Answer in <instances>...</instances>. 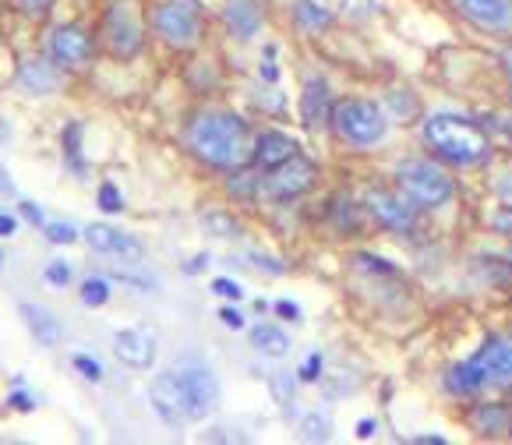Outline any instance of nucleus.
<instances>
[{
	"instance_id": "a211bd4d",
	"label": "nucleus",
	"mask_w": 512,
	"mask_h": 445,
	"mask_svg": "<svg viewBox=\"0 0 512 445\" xmlns=\"http://www.w3.org/2000/svg\"><path fill=\"white\" fill-rule=\"evenodd\" d=\"M332 106H336V99H332V89L325 78H308L301 89V124L308 131H318L325 128V124L332 121Z\"/></svg>"
},
{
	"instance_id": "37998d69",
	"label": "nucleus",
	"mask_w": 512,
	"mask_h": 445,
	"mask_svg": "<svg viewBox=\"0 0 512 445\" xmlns=\"http://www.w3.org/2000/svg\"><path fill=\"white\" fill-rule=\"evenodd\" d=\"M251 265H255V269H262V272H269V276H283V269H287V265H279L276 258H269V255H262V251H251Z\"/></svg>"
},
{
	"instance_id": "aec40b11",
	"label": "nucleus",
	"mask_w": 512,
	"mask_h": 445,
	"mask_svg": "<svg viewBox=\"0 0 512 445\" xmlns=\"http://www.w3.org/2000/svg\"><path fill=\"white\" fill-rule=\"evenodd\" d=\"M18 315H22L25 329L36 336V343H43V347H50V350L64 343V322L53 315L50 308H43V304H32V301H22V304H18Z\"/></svg>"
},
{
	"instance_id": "bb28decb",
	"label": "nucleus",
	"mask_w": 512,
	"mask_h": 445,
	"mask_svg": "<svg viewBox=\"0 0 512 445\" xmlns=\"http://www.w3.org/2000/svg\"><path fill=\"white\" fill-rule=\"evenodd\" d=\"M202 230L212 237H219V241H237V237L244 234L241 219H234L230 212L223 209H212V212H202Z\"/></svg>"
},
{
	"instance_id": "423d86ee",
	"label": "nucleus",
	"mask_w": 512,
	"mask_h": 445,
	"mask_svg": "<svg viewBox=\"0 0 512 445\" xmlns=\"http://www.w3.org/2000/svg\"><path fill=\"white\" fill-rule=\"evenodd\" d=\"M99 36L110 46L113 57H121V61H131V57L142 50L145 29H142L138 11L131 8V0H113L103 15V25H99Z\"/></svg>"
},
{
	"instance_id": "f3484780",
	"label": "nucleus",
	"mask_w": 512,
	"mask_h": 445,
	"mask_svg": "<svg viewBox=\"0 0 512 445\" xmlns=\"http://www.w3.org/2000/svg\"><path fill=\"white\" fill-rule=\"evenodd\" d=\"M223 22L237 43H251L265 25L262 0H223Z\"/></svg>"
},
{
	"instance_id": "a18cd8bd",
	"label": "nucleus",
	"mask_w": 512,
	"mask_h": 445,
	"mask_svg": "<svg viewBox=\"0 0 512 445\" xmlns=\"http://www.w3.org/2000/svg\"><path fill=\"white\" fill-rule=\"evenodd\" d=\"M18 212H22V219L25 223H32V227H46V216L36 202H18Z\"/></svg>"
},
{
	"instance_id": "864d4df0",
	"label": "nucleus",
	"mask_w": 512,
	"mask_h": 445,
	"mask_svg": "<svg viewBox=\"0 0 512 445\" xmlns=\"http://www.w3.org/2000/svg\"><path fill=\"white\" fill-rule=\"evenodd\" d=\"M0 195H11V198L18 195L15 181H11V174H8V170H4V166H0Z\"/></svg>"
},
{
	"instance_id": "4be33fe9",
	"label": "nucleus",
	"mask_w": 512,
	"mask_h": 445,
	"mask_svg": "<svg viewBox=\"0 0 512 445\" xmlns=\"http://www.w3.org/2000/svg\"><path fill=\"white\" fill-rule=\"evenodd\" d=\"M484 389H488V382H484V375L474 364V357H470V361L452 364L449 375H445V393L456 396V400H474V396H481Z\"/></svg>"
},
{
	"instance_id": "6e6552de",
	"label": "nucleus",
	"mask_w": 512,
	"mask_h": 445,
	"mask_svg": "<svg viewBox=\"0 0 512 445\" xmlns=\"http://www.w3.org/2000/svg\"><path fill=\"white\" fill-rule=\"evenodd\" d=\"M315 181H318V166L297 152L294 159H287L283 166H276V170H269L262 177V195L272 198V202H297V198L315 188Z\"/></svg>"
},
{
	"instance_id": "bf43d9fd",
	"label": "nucleus",
	"mask_w": 512,
	"mask_h": 445,
	"mask_svg": "<svg viewBox=\"0 0 512 445\" xmlns=\"http://www.w3.org/2000/svg\"><path fill=\"white\" fill-rule=\"evenodd\" d=\"M0 265H4V255H0Z\"/></svg>"
},
{
	"instance_id": "39448f33",
	"label": "nucleus",
	"mask_w": 512,
	"mask_h": 445,
	"mask_svg": "<svg viewBox=\"0 0 512 445\" xmlns=\"http://www.w3.org/2000/svg\"><path fill=\"white\" fill-rule=\"evenodd\" d=\"M152 32L174 50H191L202 43L205 36V18L198 0H159L149 15Z\"/></svg>"
},
{
	"instance_id": "4468645a",
	"label": "nucleus",
	"mask_w": 512,
	"mask_h": 445,
	"mask_svg": "<svg viewBox=\"0 0 512 445\" xmlns=\"http://www.w3.org/2000/svg\"><path fill=\"white\" fill-rule=\"evenodd\" d=\"M456 11L481 32H509L512 29V0H452Z\"/></svg>"
},
{
	"instance_id": "6ab92c4d",
	"label": "nucleus",
	"mask_w": 512,
	"mask_h": 445,
	"mask_svg": "<svg viewBox=\"0 0 512 445\" xmlns=\"http://www.w3.org/2000/svg\"><path fill=\"white\" fill-rule=\"evenodd\" d=\"M18 85L29 96H53V92L61 89V68L50 57H25L18 64Z\"/></svg>"
},
{
	"instance_id": "09e8293b",
	"label": "nucleus",
	"mask_w": 512,
	"mask_h": 445,
	"mask_svg": "<svg viewBox=\"0 0 512 445\" xmlns=\"http://www.w3.org/2000/svg\"><path fill=\"white\" fill-rule=\"evenodd\" d=\"M378 431H382V424H378L375 417H364V421H357V438H361V442H368V438H375Z\"/></svg>"
},
{
	"instance_id": "f257e3e1",
	"label": "nucleus",
	"mask_w": 512,
	"mask_h": 445,
	"mask_svg": "<svg viewBox=\"0 0 512 445\" xmlns=\"http://www.w3.org/2000/svg\"><path fill=\"white\" fill-rule=\"evenodd\" d=\"M184 145L188 152L205 163L209 170L219 174H230L237 166H244L251 159V138L248 121L234 110H223V106H209V110H198L195 117L184 128Z\"/></svg>"
},
{
	"instance_id": "c9c22d12",
	"label": "nucleus",
	"mask_w": 512,
	"mask_h": 445,
	"mask_svg": "<svg viewBox=\"0 0 512 445\" xmlns=\"http://www.w3.org/2000/svg\"><path fill=\"white\" fill-rule=\"evenodd\" d=\"M491 230H495L498 237H505V241H512V202L498 205L495 212H491Z\"/></svg>"
},
{
	"instance_id": "b1692460",
	"label": "nucleus",
	"mask_w": 512,
	"mask_h": 445,
	"mask_svg": "<svg viewBox=\"0 0 512 445\" xmlns=\"http://www.w3.org/2000/svg\"><path fill=\"white\" fill-rule=\"evenodd\" d=\"M251 347L258 350L262 357H272V361H279V357H287L290 354V336L279 325H272V322H265V325H255L251 329Z\"/></svg>"
},
{
	"instance_id": "de8ad7c7",
	"label": "nucleus",
	"mask_w": 512,
	"mask_h": 445,
	"mask_svg": "<svg viewBox=\"0 0 512 445\" xmlns=\"http://www.w3.org/2000/svg\"><path fill=\"white\" fill-rule=\"evenodd\" d=\"M389 103L396 106V110H400V114H407V117H414V114H417V103L407 96V92H403V99H400V92H392V96H389Z\"/></svg>"
},
{
	"instance_id": "473e14b6",
	"label": "nucleus",
	"mask_w": 512,
	"mask_h": 445,
	"mask_svg": "<svg viewBox=\"0 0 512 445\" xmlns=\"http://www.w3.org/2000/svg\"><path fill=\"white\" fill-rule=\"evenodd\" d=\"M71 276H75V269H71V262H64V258H50L43 269V280L50 283V287H68Z\"/></svg>"
},
{
	"instance_id": "ddd939ff",
	"label": "nucleus",
	"mask_w": 512,
	"mask_h": 445,
	"mask_svg": "<svg viewBox=\"0 0 512 445\" xmlns=\"http://www.w3.org/2000/svg\"><path fill=\"white\" fill-rule=\"evenodd\" d=\"M113 354L117 361L128 364L135 371H149L156 364V336L142 325H131V329H117L113 332Z\"/></svg>"
},
{
	"instance_id": "a19ab883",
	"label": "nucleus",
	"mask_w": 512,
	"mask_h": 445,
	"mask_svg": "<svg viewBox=\"0 0 512 445\" xmlns=\"http://www.w3.org/2000/svg\"><path fill=\"white\" fill-rule=\"evenodd\" d=\"M272 311H276L279 318H287V322H304V311L297 301H287V297H279L276 304H272Z\"/></svg>"
},
{
	"instance_id": "dca6fc26",
	"label": "nucleus",
	"mask_w": 512,
	"mask_h": 445,
	"mask_svg": "<svg viewBox=\"0 0 512 445\" xmlns=\"http://www.w3.org/2000/svg\"><path fill=\"white\" fill-rule=\"evenodd\" d=\"M297 142L287 135V131L279 128H265L262 135H255V145H251V163L262 170V174H269V170H276V166H283L287 159L297 156Z\"/></svg>"
},
{
	"instance_id": "cd10ccee",
	"label": "nucleus",
	"mask_w": 512,
	"mask_h": 445,
	"mask_svg": "<svg viewBox=\"0 0 512 445\" xmlns=\"http://www.w3.org/2000/svg\"><path fill=\"white\" fill-rule=\"evenodd\" d=\"M78 297H82L85 308H103V304L113 297V280L110 276H85Z\"/></svg>"
},
{
	"instance_id": "0eeeda50",
	"label": "nucleus",
	"mask_w": 512,
	"mask_h": 445,
	"mask_svg": "<svg viewBox=\"0 0 512 445\" xmlns=\"http://www.w3.org/2000/svg\"><path fill=\"white\" fill-rule=\"evenodd\" d=\"M364 212L375 219L378 227L389 230V234H400V237H410L417 230V205L410 202L403 191H385V188H375L364 195Z\"/></svg>"
},
{
	"instance_id": "72a5a7b5",
	"label": "nucleus",
	"mask_w": 512,
	"mask_h": 445,
	"mask_svg": "<svg viewBox=\"0 0 512 445\" xmlns=\"http://www.w3.org/2000/svg\"><path fill=\"white\" fill-rule=\"evenodd\" d=\"M43 234L50 244H75L78 237H82V230H78L75 223H46Z\"/></svg>"
},
{
	"instance_id": "4c0bfd02",
	"label": "nucleus",
	"mask_w": 512,
	"mask_h": 445,
	"mask_svg": "<svg viewBox=\"0 0 512 445\" xmlns=\"http://www.w3.org/2000/svg\"><path fill=\"white\" fill-rule=\"evenodd\" d=\"M75 371L85 378V382H103V364L96 361V357H89V354H75Z\"/></svg>"
},
{
	"instance_id": "58836bf2",
	"label": "nucleus",
	"mask_w": 512,
	"mask_h": 445,
	"mask_svg": "<svg viewBox=\"0 0 512 445\" xmlns=\"http://www.w3.org/2000/svg\"><path fill=\"white\" fill-rule=\"evenodd\" d=\"M322 368H325V357L318 354V350H311V354L304 357L301 368H297V378H301V382H318V378H322Z\"/></svg>"
},
{
	"instance_id": "2f4dec72",
	"label": "nucleus",
	"mask_w": 512,
	"mask_h": 445,
	"mask_svg": "<svg viewBox=\"0 0 512 445\" xmlns=\"http://www.w3.org/2000/svg\"><path fill=\"white\" fill-rule=\"evenodd\" d=\"M339 11L350 18V22H368L382 11V0H339Z\"/></svg>"
},
{
	"instance_id": "8fccbe9b",
	"label": "nucleus",
	"mask_w": 512,
	"mask_h": 445,
	"mask_svg": "<svg viewBox=\"0 0 512 445\" xmlns=\"http://www.w3.org/2000/svg\"><path fill=\"white\" fill-rule=\"evenodd\" d=\"M15 234H18V216L0 212V237H15Z\"/></svg>"
},
{
	"instance_id": "f8f14e48",
	"label": "nucleus",
	"mask_w": 512,
	"mask_h": 445,
	"mask_svg": "<svg viewBox=\"0 0 512 445\" xmlns=\"http://www.w3.org/2000/svg\"><path fill=\"white\" fill-rule=\"evenodd\" d=\"M82 237H85V244H89L92 251L121 258V262H128V265H135V262H142V258H145V244L138 241L135 234L113 230V227H106V223H92V227H85Z\"/></svg>"
},
{
	"instance_id": "3c124183",
	"label": "nucleus",
	"mask_w": 512,
	"mask_h": 445,
	"mask_svg": "<svg viewBox=\"0 0 512 445\" xmlns=\"http://www.w3.org/2000/svg\"><path fill=\"white\" fill-rule=\"evenodd\" d=\"M209 262H212V258L202 251V255H195L188 265H184V272H188V276H198V272H205V269H209Z\"/></svg>"
},
{
	"instance_id": "393cba45",
	"label": "nucleus",
	"mask_w": 512,
	"mask_h": 445,
	"mask_svg": "<svg viewBox=\"0 0 512 445\" xmlns=\"http://www.w3.org/2000/svg\"><path fill=\"white\" fill-rule=\"evenodd\" d=\"M332 223H336V230H343V234H357L361 230V219L368 216L364 212V205H357L354 198L347 195H336L332 198Z\"/></svg>"
},
{
	"instance_id": "20e7f679",
	"label": "nucleus",
	"mask_w": 512,
	"mask_h": 445,
	"mask_svg": "<svg viewBox=\"0 0 512 445\" xmlns=\"http://www.w3.org/2000/svg\"><path fill=\"white\" fill-rule=\"evenodd\" d=\"M396 188L417 205V209H445L456 198V181L435 159H403L396 166Z\"/></svg>"
},
{
	"instance_id": "5701e85b",
	"label": "nucleus",
	"mask_w": 512,
	"mask_h": 445,
	"mask_svg": "<svg viewBox=\"0 0 512 445\" xmlns=\"http://www.w3.org/2000/svg\"><path fill=\"white\" fill-rule=\"evenodd\" d=\"M336 15H332L329 4L322 0H294V25L304 32V36H318V32L332 29Z\"/></svg>"
},
{
	"instance_id": "2eb2a0df",
	"label": "nucleus",
	"mask_w": 512,
	"mask_h": 445,
	"mask_svg": "<svg viewBox=\"0 0 512 445\" xmlns=\"http://www.w3.org/2000/svg\"><path fill=\"white\" fill-rule=\"evenodd\" d=\"M149 403L159 414V421L170 428H184V407H181V389H177V371H159L149 382Z\"/></svg>"
},
{
	"instance_id": "a878e982",
	"label": "nucleus",
	"mask_w": 512,
	"mask_h": 445,
	"mask_svg": "<svg viewBox=\"0 0 512 445\" xmlns=\"http://www.w3.org/2000/svg\"><path fill=\"white\" fill-rule=\"evenodd\" d=\"M226 191H230L234 198H241V202H255V198L262 195V177H258V166H255V170H244V166L230 170V177H226Z\"/></svg>"
},
{
	"instance_id": "5fc2aeb1",
	"label": "nucleus",
	"mask_w": 512,
	"mask_h": 445,
	"mask_svg": "<svg viewBox=\"0 0 512 445\" xmlns=\"http://www.w3.org/2000/svg\"><path fill=\"white\" fill-rule=\"evenodd\" d=\"M502 71L509 75V82H512V50H505V53H502Z\"/></svg>"
},
{
	"instance_id": "7c9ffc66",
	"label": "nucleus",
	"mask_w": 512,
	"mask_h": 445,
	"mask_svg": "<svg viewBox=\"0 0 512 445\" xmlns=\"http://www.w3.org/2000/svg\"><path fill=\"white\" fill-rule=\"evenodd\" d=\"M113 283H124V287H135L138 294H149V290H159V280L156 276H149V272H135V269H124V265H117V269L106 272Z\"/></svg>"
},
{
	"instance_id": "603ef678",
	"label": "nucleus",
	"mask_w": 512,
	"mask_h": 445,
	"mask_svg": "<svg viewBox=\"0 0 512 445\" xmlns=\"http://www.w3.org/2000/svg\"><path fill=\"white\" fill-rule=\"evenodd\" d=\"M258 78H262V82H269V85H276L279 82V68L272 61L258 64Z\"/></svg>"
},
{
	"instance_id": "412c9836",
	"label": "nucleus",
	"mask_w": 512,
	"mask_h": 445,
	"mask_svg": "<svg viewBox=\"0 0 512 445\" xmlns=\"http://www.w3.org/2000/svg\"><path fill=\"white\" fill-rule=\"evenodd\" d=\"M470 428L484 438L512 435V410L505 403H474L470 407Z\"/></svg>"
},
{
	"instance_id": "c756f323",
	"label": "nucleus",
	"mask_w": 512,
	"mask_h": 445,
	"mask_svg": "<svg viewBox=\"0 0 512 445\" xmlns=\"http://www.w3.org/2000/svg\"><path fill=\"white\" fill-rule=\"evenodd\" d=\"M82 135H85L82 121H71L68 128L61 131V149H64V156H68V163L75 166L78 174H82Z\"/></svg>"
},
{
	"instance_id": "c85d7f7f",
	"label": "nucleus",
	"mask_w": 512,
	"mask_h": 445,
	"mask_svg": "<svg viewBox=\"0 0 512 445\" xmlns=\"http://www.w3.org/2000/svg\"><path fill=\"white\" fill-rule=\"evenodd\" d=\"M329 435H332V421L325 410H308V414L301 417L304 442H329Z\"/></svg>"
},
{
	"instance_id": "79ce46f5",
	"label": "nucleus",
	"mask_w": 512,
	"mask_h": 445,
	"mask_svg": "<svg viewBox=\"0 0 512 445\" xmlns=\"http://www.w3.org/2000/svg\"><path fill=\"white\" fill-rule=\"evenodd\" d=\"M53 4H57V0H18L22 15H29V18H46L53 11Z\"/></svg>"
},
{
	"instance_id": "ea45409f",
	"label": "nucleus",
	"mask_w": 512,
	"mask_h": 445,
	"mask_svg": "<svg viewBox=\"0 0 512 445\" xmlns=\"http://www.w3.org/2000/svg\"><path fill=\"white\" fill-rule=\"evenodd\" d=\"M212 294L223 297V301H244V287L237 280H226V276H219V280H212Z\"/></svg>"
},
{
	"instance_id": "e433bc0d",
	"label": "nucleus",
	"mask_w": 512,
	"mask_h": 445,
	"mask_svg": "<svg viewBox=\"0 0 512 445\" xmlns=\"http://www.w3.org/2000/svg\"><path fill=\"white\" fill-rule=\"evenodd\" d=\"M294 389H297V382L287 375V371H276V375H272V396H276V403L287 407V403L294 400Z\"/></svg>"
},
{
	"instance_id": "9d476101",
	"label": "nucleus",
	"mask_w": 512,
	"mask_h": 445,
	"mask_svg": "<svg viewBox=\"0 0 512 445\" xmlns=\"http://www.w3.org/2000/svg\"><path fill=\"white\" fill-rule=\"evenodd\" d=\"M96 43L82 25H57L46 39V57L61 71H85L92 64Z\"/></svg>"
},
{
	"instance_id": "f704fd0d",
	"label": "nucleus",
	"mask_w": 512,
	"mask_h": 445,
	"mask_svg": "<svg viewBox=\"0 0 512 445\" xmlns=\"http://www.w3.org/2000/svg\"><path fill=\"white\" fill-rule=\"evenodd\" d=\"M96 202H99V209H103V212H121L124 209V195H121V188H117L113 181L99 184Z\"/></svg>"
},
{
	"instance_id": "7ed1b4c3",
	"label": "nucleus",
	"mask_w": 512,
	"mask_h": 445,
	"mask_svg": "<svg viewBox=\"0 0 512 445\" xmlns=\"http://www.w3.org/2000/svg\"><path fill=\"white\" fill-rule=\"evenodd\" d=\"M329 128L350 149H375L389 135V114H385V106H378L375 99L347 96V99H336V106H332Z\"/></svg>"
},
{
	"instance_id": "9b49d317",
	"label": "nucleus",
	"mask_w": 512,
	"mask_h": 445,
	"mask_svg": "<svg viewBox=\"0 0 512 445\" xmlns=\"http://www.w3.org/2000/svg\"><path fill=\"white\" fill-rule=\"evenodd\" d=\"M474 364L481 368L488 389H512V336H488L477 347Z\"/></svg>"
},
{
	"instance_id": "49530a36",
	"label": "nucleus",
	"mask_w": 512,
	"mask_h": 445,
	"mask_svg": "<svg viewBox=\"0 0 512 445\" xmlns=\"http://www.w3.org/2000/svg\"><path fill=\"white\" fill-rule=\"evenodd\" d=\"M8 407H11V410H22V414H29V410H36V403H32L29 396L22 393V385H18L15 393L8 396Z\"/></svg>"
},
{
	"instance_id": "1a4fd4ad",
	"label": "nucleus",
	"mask_w": 512,
	"mask_h": 445,
	"mask_svg": "<svg viewBox=\"0 0 512 445\" xmlns=\"http://www.w3.org/2000/svg\"><path fill=\"white\" fill-rule=\"evenodd\" d=\"M177 389H181L184 421L198 424L219 407V382L209 368H184L177 371Z\"/></svg>"
},
{
	"instance_id": "f03ea898",
	"label": "nucleus",
	"mask_w": 512,
	"mask_h": 445,
	"mask_svg": "<svg viewBox=\"0 0 512 445\" xmlns=\"http://www.w3.org/2000/svg\"><path fill=\"white\" fill-rule=\"evenodd\" d=\"M421 138L431 149V156L449 166H460V170L491 159V135L467 114H449V110L431 114L421 128Z\"/></svg>"
},
{
	"instance_id": "6e6d98bb",
	"label": "nucleus",
	"mask_w": 512,
	"mask_h": 445,
	"mask_svg": "<svg viewBox=\"0 0 512 445\" xmlns=\"http://www.w3.org/2000/svg\"><path fill=\"white\" fill-rule=\"evenodd\" d=\"M0 142H11V128H4V124H0Z\"/></svg>"
},
{
	"instance_id": "13d9d810",
	"label": "nucleus",
	"mask_w": 512,
	"mask_h": 445,
	"mask_svg": "<svg viewBox=\"0 0 512 445\" xmlns=\"http://www.w3.org/2000/svg\"><path fill=\"white\" fill-rule=\"evenodd\" d=\"M505 135H509V142H512V121H509V124H505Z\"/></svg>"
},
{
	"instance_id": "4d7b16f0",
	"label": "nucleus",
	"mask_w": 512,
	"mask_h": 445,
	"mask_svg": "<svg viewBox=\"0 0 512 445\" xmlns=\"http://www.w3.org/2000/svg\"><path fill=\"white\" fill-rule=\"evenodd\" d=\"M505 265H509V269H512V248L505 251Z\"/></svg>"
},
{
	"instance_id": "c03bdc74",
	"label": "nucleus",
	"mask_w": 512,
	"mask_h": 445,
	"mask_svg": "<svg viewBox=\"0 0 512 445\" xmlns=\"http://www.w3.org/2000/svg\"><path fill=\"white\" fill-rule=\"evenodd\" d=\"M219 322H223L226 329H234V332H241L244 325H248V322H244V315L234 308V304H226V308H219Z\"/></svg>"
}]
</instances>
